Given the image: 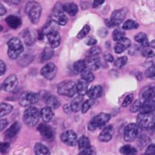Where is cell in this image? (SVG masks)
I'll list each match as a JSON object with an SVG mask.
<instances>
[{
	"label": "cell",
	"mask_w": 155,
	"mask_h": 155,
	"mask_svg": "<svg viewBox=\"0 0 155 155\" xmlns=\"http://www.w3.org/2000/svg\"><path fill=\"white\" fill-rule=\"evenodd\" d=\"M41 11H42V8H41V5L34 1L29 2L25 7V12L29 18L30 21L34 25L38 23L40 21Z\"/></svg>",
	"instance_id": "cell-1"
},
{
	"label": "cell",
	"mask_w": 155,
	"mask_h": 155,
	"mask_svg": "<svg viewBox=\"0 0 155 155\" xmlns=\"http://www.w3.org/2000/svg\"><path fill=\"white\" fill-rule=\"evenodd\" d=\"M137 125L142 129L155 128V114L153 113H141L137 117Z\"/></svg>",
	"instance_id": "cell-2"
},
{
	"label": "cell",
	"mask_w": 155,
	"mask_h": 155,
	"mask_svg": "<svg viewBox=\"0 0 155 155\" xmlns=\"http://www.w3.org/2000/svg\"><path fill=\"white\" fill-rule=\"evenodd\" d=\"M8 55L12 59H16L23 52L24 47L22 42L18 37H12L8 42Z\"/></svg>",
	"instance_id": "cell-3"
},
{
	"label": "cell",
	"mask_w": 155,
	"mask_h": 155,
	"mask_svg": "<svg viewBox=\"0 0 155 155\" xmlns=\"http://www.w3.org/2000/svg\"><path fill=\"white\" fill-rule=\"evenodd\" d=\"M40 116L41 115H40V111L38 109L34 107H29V108L27 109L24 113V123L27 126L32 127L37 124Z\"/></svg>",
	"instance_id": "cell-4"
},
{
	"label": "cell",
	"mask_w": 155,
	"mask_h": 155,
	"mask_svg": "<svg viewBox=\"0 0 155 155\" xmlns=\"http://www.w3.org/2000/svg\"><path fill=\"white\" fill-rule=\"evenodd\" d=\"M57 92L59 95L71 97L77 93L76 84L74 81H70V80L62 81L57 86Z\"/></svg>",
	"instance_id": "cell-5"
},
{
	"label": "cell",
	"mask_w": 155,
	"mask_h": 155,
	"mask_svg": "<svg viewBox=\"0 0 155 155\" xmlns=\"http://www.w3.org/2000/svg\"><path fill=\"white\" fill-rule=\"evenodd\" d=\"M110 120V116L108 113H101L97 115L89 122L88 129L90 131H95L97 129L104 127Z\"/></svg>",
	"instance_id": "cell-6"
},
{
	"label": "cell",
	"mask_w": 155,
	"mask_h": 155,
	"mask_svg": "<svg viewBox=\"0 0 155 155\" xmlns=\"http://www.w3.org/2000/svg\"><path fill=\"white\" fill-rule=\"evenodd\" d=\"M126 14H127V9L125 8H121L120 10H116L112 14L111 18L107 21V25L110 28L114 26H118L120 24L123 23V21L125 20Z\"/></svg>",
	"instance_id": "cell-7"
},
{
	"label": "cell",
	"mask_w": 155,
	"mask_h": 155,
	"mask_svg": "<svg viewBox=\"0 0 155 155\" xmlns=\"http://www.w3.org/2000/svg\"><path fill=\"white\" fill-rule=\"evenodd\" d=\"M39 101V95L33 91H25L21 95L19 102L23 107H28Z\"/></svg>",
	"instance_id": "cell-8"
},
{
	"label": "cell",
	"mask_w": 155,
	"mask_h": 155,
	"mask_svg": "<svg viewBox=\"0 0 155 155\" xmlns=\"http://www.w3.org/2000/svg\"><path fill=\"white\" fill-rule=\"evenodd\" d=\"M139 132V127L136 123H130L126 127L124 131L125 141H134L137 138Z\"/></svg>",
	"instance_id": "cell-9"
},
{
	"label": "cell",
	"mask_w": 155,
	"mask_h": 155,
	"mask_svg": "<svg viewBox=\"0 0 155 155\" xmlns=\"http://www.w3.org/2000/svg\"><path fill=\"white\" fill-rule=\"evenodd\" d=\"M18 83V81L17 76L15 74H10L1 84L2 89L6 92H12L17 87Z\"/></svg>",
	"instance_id": "cell-10"
},
{
	"label": "cell",
	"mask_w": 155,
	"mask_h": 155,
	"mask_svg": "<svg viewBox=\"0 0 155 155\" xmlns=\"http://www.w3.org/2000/svg\"><path fill=\"white\" fill-rule=\"evenodd\" d=\"M41 74L47 80H53L57 73V68L54 63H47L42 68Z\"/></svg>",
	"instance_id": "cell-11"
},
{
	"label": "cell",
	"mask_w": 155,
	"mask_h": 155,
	"mask_svg": "<svg viewBox=\"0 0 155 155\" xmlns=\"http://www.w3.org/2000/svg\"><path fill=\"white\" fill-rule=\"evenodd\" d=\"M61 140L64 144L68 146H75L78 144V137L74 131L68 130L61 135Z\"/></svg>",
	"instance_id": "cell-12"
},
{
	"label": "cell",
	"mask_w": 155,
	"mask_h": 155,
	"mask_svg": "<svg viewBox=\"0 0 155 155\" xmlns=\"http://www.w3.org/2000/svg\"><path fill=\"white\" fill-rule=\"evenodd\" d=\"M114 135V129L111 125L106 126L104 128L102 132L99 135V140L103 142H108L113 138Z\"/></svg>",
	"instance_id": "cell-13"
},
{
	"label": "cell",
	"mask_w": 155,
	"mask_h": 155,
	"mask_svg": "<svg viewBox=\"0 0 155 155\" xmlns=\"http://www.w3.org/2000/svg\"><path fill=\"white\" fill-rule=\"evenodd\" d=\"M37 130L40 132V133L42 135L43 137H44L47 139H53L54 138V132L53 129L45 123L40 124L37 127Z\"/></svg>",
	"instance_id": "cell-14"
},
{
	"label": "cell",
	"mask_w": 155,
	"mask_h": 155,
	"mask_svg": "<svg viewBox=\"0 0 155 155\" xmlns=\"http://www.w3.org/2000/svg\"><path fill=\"white\" fill-rule=\"evenodd\" d=\"M131 41L129 38H126V37H123L121 40H120L119 41H117V44L115 46V53H117V54H120L122 53L123 52H124L125 50H127L129 47L131 46Z\"/></svg>",
	"instance_id": "cell-15"
},
{
	"label": "cell",
	"mask_w": 155,
	"mask_h": 155,
	"mask_svg": "<svg viewBox=\"0 0 155 155\" xmlns=\"http://www.w3.org/2000/svg\"><path fill=\"white\" fill-rule=\"evenodd\" d=\"M86 66L87 69L91 71H96L100 68L101 62L98 56H91L90 57H87L85 60Z\"/></svg>",
	"instance_id": "cell-16"
},
{
	"label": "cell",
	"mask_w": 155,
	"mask_h": 155,
	"mask_svg": "<svg viewBox=\"0 0 155 155\" xmlns=\"http://www.w3.org/2000/svg\"><path fill=\"white\" fill-rule=\"evenodd\" d=\"M47 39H48L49 41V44H50V47H51L52 48L54 49L59 47L61 42V37L57 31L50 33V34H47Z\"/></svg>",
	"instance_id": "cell-17"
},
{
	"label": "cell",
	"mask_w": 155,
	"mask_h": 155,
	"mask_svg": "<svg viewBox=\"0 0 155 155\" xmlns=\"http://www.w3.org/2000/svg\"><path fill=\"white\" fill-rule=\"evenodd\" d=\"M21 124L18 122L13 123L8 129L5 132V137L6 138H12L15 136L21 129Z\"/></svg>",
	"instance_id": "cell-18"
},
{
	"label": "cell",
	"mask_w": 155,
	"mask_h": 155,
	"mask_svg": "<svg viewBox=\"0 0 155 155\" xmlns=\"http://www.w3.org/2000/svg\"><path fill=\"white\" fill-rule=\"evenodd\" d=\"M140 111L141 113H153L155 111V101L152 99L145 100L141 105Z\"/></svg>",
	"instance_id": "cell-19"
},
{
	"label": "cell",
	"mask_w": 155,
	"mask_h": 155,
	"mask_svg": "<svg viewBox=\"0 0 155 155\" xmlns=\"http://www.w3.org/2000/svg\"><path fill=\"white\" fill-rule=\"evenodd\" d=\"M87 96L91 99L96 100L97 98H100L103 94V88L100 85H95L91 87L89 90H87Z\"/></svg>",
	"instance_id": "cell-20"
},
{
	"label": "cell",
	"mask_w": 155,
	"mask_h": 155,
	"mask_svg": "<svg viewBox=\"0 0 155 155\" xmlns=\"http://www.w3.org/2000/svg\"><path fill=\"white\" fill-rule=\"evenodd\" d=\"M7 25L12 29H16L21 25V20L20 18L15 15H10L5 19Z\"/></svg>",
	"instance_id": "cell-21"
},
{
	"label": "cell",
	"mask_w": 155,
	"mask_h": 155,
	"mask_svg": "<svg viewBox=\"0 0 155 155\" xmlns=\"http://www.w3.org/2000/svg\"><path fill=\"white\" fill-rule=\"evenodd\" d=\"M88 90V84L87 81H84L83 79L79 80L76 84V91L80 96H84L86 94Z\"/></svg>",
	"instance_id": "cell-22"
},
{
	"label": "cell",
	"mask_w": 155,
	"mask_h": 155,
	"mask_svg": "<svg viewBox=\"0 0 155 155\" xmlns=\"http://www.w3.org/2000/svg\"><path fill=\"white\" fill-rule=\"evenodd\" d=\"M84 103V98H83V96H78L76 97H74L73 99V101H71V110L73 112H77L79 111L81 109V107H82V104Z\"/></svg>",
	"instance_id": "cell-23"
},
{
	"label": "cell",
	"mask_w": 155,
	"mask_h": 155,
	"mask_svg": "<svg viewBox=\"0 0 155 155\" xmlns=\"http://www.w3.org/2000/svg\"><path fill=\"white\" fill-rule=\"evenodd\" d=\"M35 155H50V151L48 147L42 143H37L34 146Z\"/></svg>",
	"instance_id": "cell-24"
},
{
	"label": "cell",
	"mask_w": 155,
	"mask_h": 155,
	"mask_svg": "<svg viewBox=\"0 0 155 155\" xmlns=\"http://www.w3.org/2000/svg\"><path fill=\"white\" fill-rule=\"evenodd\" d=\"M58 25H59L58 22L55 21H50L44 26V29L42 30V32L44 33V34H48L50 33L56 32L57 31Z\"/></svg>",
	"instance_id": "cell-25"
},
{
	"label": "cell",
	"mask_w": 155,
	"mask_h": 155,
	"mask_svg": "<svg viewBox=\"0 0 155 155\" xmlns=\"http://www.w3.org/2000/svg\"><path fill=\"white\" fill-rule=\"evenodd\" d=\"M40 115H41L42 120L46 123H49V122L51 121L53 117V113L52 111V109H50L48 107L43 109L40 113Z\"/></svg>",
	"instance_id": "cell-26"
},
{
	"label": "cell",
	"mask_w": 155,
	"mask_h": 155,
	"mask_svg": "<svg viewBox=\"0 0 155 155\" xmlns=\"http://www.w3.org/2000/svg\"><path fill=\"white\" fill-rule=\"evenodd\" d=\"M63 10L69 15L74 16L78 12V7L74 3H66L63 5Z\"/></svg>",
	"instance_id": "cell-27"
},
{
	"label": "cell",
	"mask_w": 155,
	"mask_h": 155,
	"mask_svg": "<svg viewBox=\"0 0 155 155\" xmlns=\"http://www.w3.org/2000/svg\"><path fill=\"white\" fill-rule=\"evenodd\" d=\"M135 41L136 42L141 44V45L144 47H148L150 46V44L148 42V40H147V37L146 34L142 32H140L138 34H137L135 36Z\"/></svg>",
	"instance_id": "cell-28"
},
{
	"label": "cell",
	"mask_w": 155,
	"mask_h": 155,
	"mask_svg": "<svg viewBox=\"0 0 155 155\" xmlns=\"http://www.w3.org/2000/svg\"><path fill=\"white\" fill-rule=\"evenodd\" d=\"M13 110V107L11 104H6V103H2L0 104V118L9 114Z\"/></svg>",
	"instance_id": "cell-29"
},
{
	"label": "cell",
	"mask_w": 155,
	"mask_h": 155,
	"mask_svg": "<svg viewBox=\"0 0 155 155\" xmlns=\"http://www.w3.org/2000/svg\"><path fill=\"white\" fill-rule=\"evenodd\" d=\"M120 153L123 155H136L138 150L131 145H124L120 148Z\"/></svg>",
	"instance_id": "cell-30"
},
{
	"label": "cell",
	"mask_w": 155,
	"mask_h": 155,
	"mask_svg": "<svg viewBox=\"0 0 155 155\" xmlns=\"http://www.w3.org/2000/svg\"><path fill=\"white\" fill-rule=\"evenodd\" d=\"M47 105L50 109H57L60 106V101L55 96H50L47 99Z\"/></svg>",
	"instance_id": "cell-31"
},
{
	"label": "cell",
	"mask_w": 155,
	"mask_h": 155,
	"mask_svg": "<svg viewBox=\"0 0 155 155\" xmlns=\"http://www.w3.org/2000/svg\"><path fill=\"white\" fill-rule=\"evenodd\" d=\"M78 147H79L80 150H83V149L90 147L91 141L88 137L83 135V136L80 137L79 139L78 140Z\"/></svg>",
	"instance_id": "cell-32"
},
{
	"label": "cell",
	"mask_w": 155,
	"mask_h": 155,
	"mask_svg": "<svg viewBox=\"0 0 155 155\" xmlns=\"http://www.w3.org/2000/svg\"><path fill=\"white\" fill-rule=\"evenodd\" d=\"M143 99L150 100L155 97V87H148L141 94Z\"/></svg>",
	"instance_id": "cell-33"
},
{
	"label": "cell",
	"mask_w": 155,
	"mask_h": 155,
	"mask_svg": "<svg viewBox=\"0 0 155 155\" xmlns=\"http://www.w3.org/2000/svg\"><path fill=\"white\" fill-rule=\"evenodd\" d=\"M81 79L87 81V82H91L94 80V74H93V72L91 70L87 69V68L83 71H81Z\"/></svg>",
	"instance_id": "cell-34"
},
{
	"label": "cell",
	"mask_w": 155,
	"mask_h": 155,
	"mask_svg": "<svg viewBox=\"0 0 155 155\" xmlns=\"http://www.w3.org/2000/svg\"><path fill=\"white\" fill-rule=\"evenodd\" d=\"M54 55V50L53 48L51 47H46L44 48V51H43L42 55H41V58H42L43 61H47L49 59H51Z\"/></svg>",
	"instance_id": "cell-35"
},
{
	"label": "cell",
	"mask_w": 155,
	"mask_h": 155,
	"mask_svg": "<svg viewBox=\"0 0 155 155\" xmlns=\"http://www.w3.org/2000/svg\"><path fill=\"white\" fill-rule=\"evenodd\" d=\"M87 68L85 60H78L73 65V69L76 72H81Z\"/></svg>",
	"instance_id": "cell-36"
},
{
	"label": "cell",
	"mask_w": 155,
	"mask_h": 155,
	"mask_svg": "<svg viewBox=\"0 0 155 155\" xmlns=\"http://www.w3.org/2000/svg\"><path fill=\"white\" fill-rule=\"evenodd\" d=\"M139 27L138 22H136L134 20H128L123 24V28L124 30H132L137 29Z\"/></svg>",
	"instance_id": "cell-37"
},
{
	"label": "cell",
	"mask_w": 155,
	"mask_h": 155,
	"mask_svg": "<svg viewBox=\"0 0 155 155\" xmlns=\"http://www.w3.org/2000/svg\"><path fill=\"white\" fill-rule=\"evenodd\" d=\"M150 142V138L147 135H141L138 138V146L140 149L144 148L147 144Z\"/></svg>",
	"instance_id": "cell-38"
},
{
	"label": "cell",
	"mask_w": 155,
	"mask_h": 155,
	"mask_svg": "<svg viewBox=\"0 0 155 155\" xmlns=\"http://www.w3.org/2000/svg\"><path fill=\"white\" fill-rule=\"evenodd\" d=\"M125 34H126V33H125L124 30L120 29V28H116L113 32V38L115 41L117 42V41H119L125 37Z\"/></svg>",
	"instance_id": "cell-39"
},
{
	"label": "cell",
	"mask_w": 155,
	"mask_h": 155,
	"mask_svg": "<svg viewBox=\"0 0 155 155\" xmlns=\"http://www.w3.org/2000/svg\"><path fill=\"white\" fill-rule=\"evenodd\" d=\"M96 104V101H94V99H91V100H87L85 102L83 103L82 107H81V111H82L83 113H85L93 107L94 104Z\"/></svg>",
	"instance_id": "cell-40"
},
{
	"label": "cell",
	"mask_w": 155,
	"mask_h": 155,
	"mask_svg": "<svg viewBox=\"0 0 155 155\" xmlns=\"http://www.w3.org/2000/svg\"><path fill=\"white\" fill-rule=\"evenodd\" d=\"M64 10H63V5L60 3V2H57L53 7V13L56 17H59L61 15L63 14Z\"/></svg>",
	"instance_id": "cell-41"
},
{
	"label": "cell",
	"mask_w": 155,
	"mask_h": 155,
	"mask_svg": "<svg viewBox=\"0 0 155 155\" xmlns=\"http://www.w3.org/2000/svg\"><path fill=\"white\" fill-rule=\"evenodd\" d=\"M90 30H91V28L89 25H84V28H83L80 31V32L78 34L77 37L78 39H83L84 37H85L88 34V33L90 32Z\"/></svg>",
	"instance_id": "cell-42"
},
{
	"label": "cell",
	"mask_w": 155,
	"mask_h": 155,
	"mask_svg": "<svg viewBox=\"0 0 155 155\" xmlns=\"http://www.w3.org/2000/svg\"><path fill=\"white\" fill-rule=\"evenodd\" d=\"M96 150L94 147L90 146V147H87L85 149H83L81 150V151L80 152V153L78 155H96Z\"/></svg>",
	"instance_id": "cell-43"
},
{
	"label": "cell",
	"mask_w": 155,
	"mask_h": 155,
	"mask_svg": "<svg viewBox=\"0 0 155 155\" xmlns=\"http://www.w3.org/2000/svg\"><path fill=\"white\" fill-rule=\"evenodd\" d=\"M127 59H128L126 56H122V57L118 58L114 62L115 66L117 67V68H121V67L124 66L126 64V62H127Z\"/></svg>",
	"instance_id": "cell-44"
},
{
	"label": "cell",
	"mask_w": 155,
	"mask_h": 155,
	"mask_svg": "<svg viewBox=\"0 0 155 155\" xmlns=\"http://www.w3.org/2000/svg\"><path fill=\"white\" fill-rule=\"evenodd\" d=\"M141 105V101H140L139 100H136V101H135V102L132 104V106H131L129 110H130L131 113H137L138 110H140Z\"/></svg>",
	"instance_id": "cell-45"
},
{
	"label": "cell",
	"mask_w": 155,
	"mask_h": 155,
	"mask_svg": "<svg viewBox=\"0 0 155 155\" xmlns=\"http://www.w3.org/2000/svg\"><path fill=\"white\" fill-rule=\"evenodd\" d=\"M10 144L8 142H3L0 144V152L2 154H5L9 151Z\"/></svg>",
	"instance_id": "cell-46"
},
{
	"label": "cell",
	"mask_w": 155,
	"mask_h": 155,
	"mask_svg": "<svg viewBox=\"0 0 155 155\" xmlns=\"http://www.w3.org/2000/svg\"><path fill=\"white\" fill-rule=\"evenodd\" d=\"M145 76L149 78H153L155 79V66L150 67L149 68H147L145 71Z\"/></svg>",
	"instance_id": "cell-47"
},
{
	"label": "cell",
	"mask_w": 155,
	"mask_h": 155,
	"mask_svg": "<svg viewBox=\"0 0 155 155\" xmlns=\"http://www.w3.org/2000/svg\"><path fill=\"white\" fill-rule=\"evenodd\" d=\"M23 37L25 38V43L27 44H31L33 42H34V39H33L32 36H31V33L28 31H25V33H24Z\"/></svg>",
	"instance_id": "cell-48"
},
{
	"label": "cell",
	"mask_w": 155,
	"mask_h": 155,
	"mask_svg": "<svg viewBox=\"0 0 155 155\" xmlns=\"http://www.w3.org/2000/svg\"><path fill=\"white\" fill-rule=\"evenodd\" d=\"M101 53H102V50L98 47H93L89 50V54H90V56H98V55L101 54Z\"/></svg>",
	"instance_id": "cell-49"
},
{
	"label": "cell",
	"mask_w": 155,
	"mask_h": 155,
	"mask_svg": "<svg viewBox=\"0 0 155 155\" xmlns=\"http://www.w3.org/2000/svg\"><path fill=\"white\" fill-rule=\"evenodd\" d=\"M133 97H134L133 94H129L128 96H126V97L125 98V100L123 101V104H122V105H123V107H128L129 104H132V101H133Z\"/></svg>",
	"instance_id": "cell-50"
},
{
	"label": "cell",
	"mask_w": 155,
	"mask_h": 155,
	"mask_svg": "<svg viewBox=\"0 0 155 155\" xmlns=\"http://www.w3.org/2000/svg\"><path fill=\"white\" fill-rule=\"evenodd\" d=\"M142 56L146 58H152L154 56V53L150 49H145L142 51Z\"/></svg>",
	"instance_id": "cell-51"
},
{
	"label": "cell",
	"mask_w": 155,
	"mask_h": 155,
	"mask_svg": "<svg viewBox=\"0 0 155 155\" xmlns=\"http://www.w3.org/2000/svg\"><path fill=\"white\" fill-rule=\"evenodd\" d=\"M68 22V18L65 15H61L60 16H59V18H58V24L59 25H62L64 26Z\"/></svg>",
	"instance_id": "cell-52"
},
{
	"label": "cell",
	"mask_w": 155,
	"mask_h": 155,
	"mask_svg": "<svg viewBox=\"0 0 155 155\" xmlns=\"http://www.w3.org/2000/svg\"><path fill=\"white\" fill-rule=\"evenodd\" d=\"M145 153L148 155H155V144H150L146 149Z\"/></svg>",
	"instance_id": "cell-53"
},
{
	"label": "cell",
	"mask_w": 155,
	"mask_h": 155,
	"mask_svg": "<svg viewBox=\"0 0 155 155\" xmlns=\"http://www.w3.org/2000/svg\"><path fill=\"white\" fill-rule=\"evenodd\" d=\"M8 122L6 119H0V132H2L8 126Z\"/></svg>",
	"instance_id": "cell-54"
},
{
	"label": "cell",
	"mask_w": 155,
	"mask_h": 155,
	"mask_svg": "<svg viewBox=\"0 0 155 155\" xmlns=\"http://www.w3.org/2000/svg\"><path fill=\"white\" fill-rule=\"evenodd\" d=\"M5 71H6V65L3 61L0 59V76L5 74Z\"/></svg>",
	"instance_id": "cell-55"
},
{
	"label": "cell",
	"mask_w": 155,
	"mask_h": 155,
	"mask_svg": "<svg viewBox=\"0 0 155 155\" xmlns=\"http://www.w3.org/2000/svg\"><path fill=\"white\" fill-rule=\"evenodd\" d=\"M85 43L87 46H94L97 43V39L94 38V37H90L85 41Z\"/></svg>",
	"instance_id": "cell-56"
},
{
	"label": "cell",
	"mask_w": 155,
	"mask_h": 155,
	"mask_svg": "<svg viewBox=\"0 0 155 155\" xmlns=\"http://www.w3.org/2000/svg\"><path fill=\"white\" fill-rule=\"evenodd\" d=\"M104 59L108 62H113V61H114L113 56H112L111 54H110V53H106V54H104Z\"/></svg>",
	"instance_id": "cell-57"
},
{
	"label": "cell",
	"mask_w": 155,
	"mask_h": 155,
	"mask_svg": "<svg viewBox=\"0 0 155 155\" xmlns=\"http://www.w3.org/2000/svg\"><path fill=\"white\" fill-rule=\"evenodd\" d=\"M105 0H94L93 2V8H97V7L101 6L103 3L104 2Z\"/></svg>",
	"instance_id": "cell-58"
},
{
	"label": "cell",
	"mask_w": 155,
	"mask_h": 155,
	"mask_svg": "<svg viewBox=\"0 0 155 155\" xmlns=\"http://www.w3.org/2000/svg\"><path fill=\"white\" fill-rule=\"evenodd\" d=\"M5 2H6V3H8V5H18L20 4L21 0H5Z\"/></svg>",
	"instance_id": "cell-59"
},
{
	"label": "cell",
	"mask_w": 155,
	"mask_h": 155,
	"mask_svg": "<svg viewBox=\"0 0 155 155\" xmlns=\"http://www.w3.org/2000/svg\"><path fill=\"white\" fill-rule=\"evenodd\" d=\"M63 110L65 113H70L71 112H72L71 110V107L70 104H65V105L63 106Z\"/></svg>",
	"instance_id": "cell-60"
},
{
	"label": "cell",
	"mask_w": 155,
	"mask_h": 155,
	"mask_svg": "<svg viewBox=\"0 0 155 155\" xmlns=\"http://www.w3.org/2000/svg\"><path fill=\"white\" fill-rule=\"evenodd\" d=\"M6 13V8L0 2V16L4 15Z\"/></svg>",
	"instance_id": "cell-61"
},
{
	"label": "cell",
	"mask_w": 155,
	"mask_h": 155,
	"mask_svg": "<svg viewBox=\"0 0 155 155\" xmlns=\"http://www.w3.org/2000/svg\"><path fill=\"white\" fill-rule=\"evenodd\" d=\"M150 46L151 47H153V49H155V40H153V41H152L150 43Z\"/></svg>",
	"instance_id": "cell-62"
},
{
	"label": "cell",
	"mask_w": 155,
	"mask_h": 155,
	"mask_svg": "<svg viewBox=\"0 0 155 155\" xmlns=\"http://www.w3.org/2000/svg\"><path fill=\"white\" fill-rule=\"evenodd\" d=\"M2 30H3V27L2 25H0V31H2Z\"/></svg>",
	"instance_id": "cell-63"
},
{
	"label": "cell",
	"mask_w": 155,
	"mask_h": 155,
	"mask_svg": "<svg viewBox=\"0 0 155 155\" xmlns=\"http://www.w3.org/2000/svg\"><path fill=\"white\" fill-rule=\"evenodd\" d=\"M142 155H148V154H147V153H144V154H142Z\"/></svg>",
	"instance_id": "cell-64"
}]
</instances>
